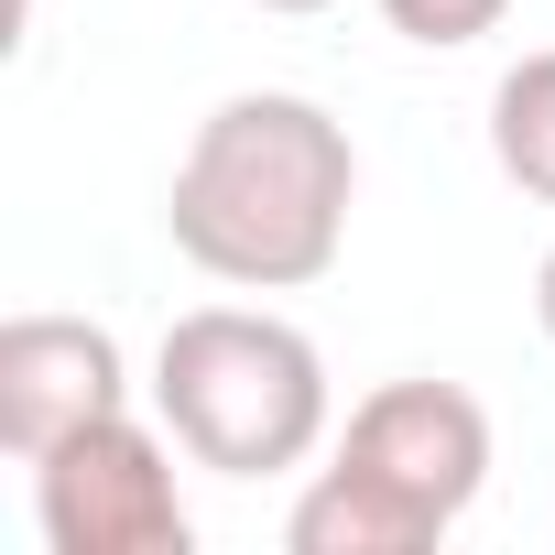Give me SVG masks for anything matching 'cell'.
<instances>
[{
	"label": "cell",
	"mask_w": 555,
	"mask_h": 555,
	"mask_svg": "<svg viewBox=\"0 0 555 555\" xmlns=\"http://www.w3.org/2000/svg\"><path fill=\"white\" fill-rule=\"evenodd\" d=\"M349 207H360L349 120H327L295 88L218 99L196 120L175 185H164L175 250L207 272V284H229V295H306L317 272H338Z\"/></svg>",
	"instance_id": "obj_1"
},
{
	"label": "cell",
	"mask_w": 555,
	"mask_h": 555,
	"mask_svg": "<svg viewBox=\"0 0 555 555\" xmlns=\"http://www.w3.org/2000/svg\"><path fill=\"white\" fill-rule=\"evenodd\" d=\"M153 414L218 479H272L327 447V360L272 306H185L153 349Z\"/></svg>",
	"instance_id": "obj_2"
},
{
	"label": "cell",
	"mask_w": 555,
	"mask_h": 555,
	"mask_svg": "<svg viewBox=\"0 0 555 555\" xmlns=\"http://www.w3.org/2000/svg\"><path fill=\"white\" fill-rule=\"evenodd\" d=\"M175 425L153 414H99L66 447L34 457V522L55 555H185V490H175Z\"/></svg>",
	"instance_id": "obj_3"
},
{
	"label": "cell",
	"mask_w": 555,
	"mask_h": 555,
	"mask_svg": "<svg viewBox=\"0 0 555 555\" xmlns=\"http://www.w3.org/2000/svg\"><path fill=\"white\" fill-rule=\"evenodd\" d=\"M338 457L371 468V479H392L403 501H425V512L457 533L468 501L490 490V414H479V392H457V382H382V392L349 403Z\"/></svg>",
	"instance_id": "obj_4"
},
{
	"label": "cell",
	"mask_w": 555,
	"mask_h": 555,
	"mask_svg": "<svg viewBox=\"0 0 555 555\" xmlns=\"http://www.w3.org/2000/svg\"><path fill=\"white\" fill-rule=\"evenodd\" d=\"M120 403H131V360L99 317H12L0 327V447L23 468Z\"/></svg>",
	"instance_id": "obj_5"
},
{
	"label": "cell",
	"mask_w": 555,
	"mask_h": 555,
	"mask_svg": "<svg viewBox=\"0 0 555 555\" xmlns=\"http://www.w3.org/2000/svg\"><path fill=\"white\" fill-rule=\"evenodd\" d=\"M284 544H295V555H425V544H447V522H436L425 501H403L392 479H371V468L327 457V468L295 490Z\"/></svg>",
	"instance_id": "obj_6"
},
{
	"label": "cell",
	"mask_w": 555,
	"mask_h": 555,
	"mask_svg": "<svg viewBox=\"0 0 555 555\" xmlns=\"http://www.w3.org/2000/svg\"><path fill=\"white\" fill-rule=\"evenodd\" d=\"M490 164L522 196L555 207V44L522 55V66H501V88H490Z\"/></svg>",
	"instance_id": "obj_7"
},
{
	"label": "cell",
	"mask_w": 555,
	"mask_h": 555,
	"mask_svg": "<svg viewBox=\"0 0 555 555\" xmlns=\"http://www.w3.org/2000/svg\"><path fill=\"white\" fill-rule=\"evenodd\" d=\"M501 12L512 0H382V23L403 34V44H479V34H501Z\"/></svg>",
	"instance_id": "obj_8"
},
{
	"label": "cell",
	"mask_w": 555,
	"mask_h": 555,
	"mask_svg": "<svg viewBox=\"0 0 555 555\" xmlns=\"http://www.w3.org/2000/svg\"><path fill=\"white\" fill-rule=\"evenodd\" d=\"M533 327H544V338H555V250H544V261H533Z\"/></svg>",
	"instance_id": "obj_9"
},
{
	"label": "cell",
	"mask_w": 555,
	"mask_h": 555,
	"mask_svg": "<svg viewBox=\"0 0 555 555\" xmlns=\"http://www.w3.org/2000/svg\"><path fill=\"white\" fill-rule=\"evenodd\" d=\"M250 12H284V23H306V12H338V0H250Z\"/></svg>",
	"instance_id": "obj_10"
}]
</instances>
